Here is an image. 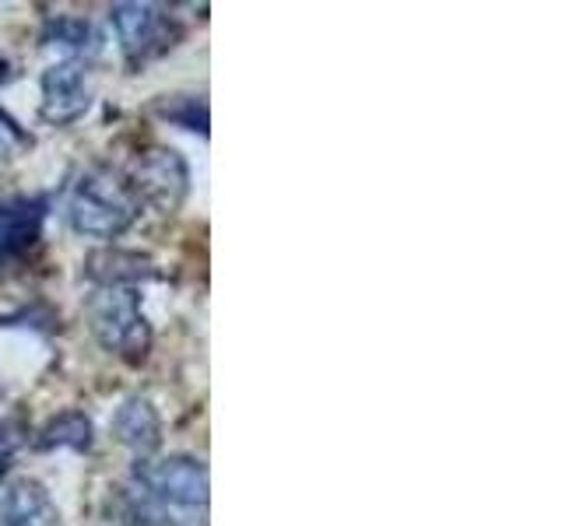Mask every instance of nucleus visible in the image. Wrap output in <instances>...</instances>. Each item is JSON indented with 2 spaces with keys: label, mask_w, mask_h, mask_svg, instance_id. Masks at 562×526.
<instances>
[{
  "label": "nucleus",
  "mask_w": 562,
  "mask_h": 526,
  "mask_svg": "<svg viewBox=\"0 0 562 526\" xmlns=\"http://www.w3.org/2000/svg\"><path fill=\"white\" fill-rule=\"evenodd\" d=\"M123 513L134 526H201L207 513V467L193 456L137 464L123 488Z\"/></svg>",
  "instance_id": "1"
},
{
  "label": "nucleus",
  "mask_w": 562,
  "mask_h": 526,
  "mask_svg": "<svg viewBox=\"0 0 562 526\" xmlns=\"http://www.w3.org/2000/svg\"><path fill=\"white\" fill-rule=\"evenodd\" d=\"M67 218L78 236L88 239H116L137 218V201L127 183L110 169H88L81 180L70 186Z\"/></svg>",
  "instance_id": "2"
},
{
  "label": "nucleus",
  "mask_w": 562,
  "mask_h": 526,
  "mask_svg": "<svg viewBox=\"0 0 562 526\" xmlns=\"http://www.w3.org/2000/svg\"><path fill=\"white\" fill-rule=\"evenodd\" d=\"M88 320H92V333L105 351L131 358L145 355L151 333L134 285H99L92 302H88Z\"/></svg>",
  "instance_id": "3"
},
{
  "label": "nucleus",
  "mask_w": 562,
  "mask_h": 526,
  "mask_svg": "<svg viewBox=\"0 0 562 526\" xmlns=\"http://www.w3.org/2000/svg\"><path fill=\"white\" fill-rule=\"evenodd\" d=\"M92 105V84H88V70L81 60L53 64L43 75V119L53 127H67L88 113Z\"/></svg>",
  "instance_id": "4"
},
{
  "label": "nucleus",
  "mask_w": 562,
  "mask_h": 526,
  "mask_svg": "<svg viewBox=\"0 0 562 526\" xmlns=\"http://www.w3.org/2000/svg\"><path fill=\"white\" fill-rule=\"evenodd\" d=\"M187 186H190V169L176 151L155 148L134 169V190L140 193V201H148L158 210L180 207V201L187 197Z\"/></svg>",
  "instance_id": "5"
},
{
  "label": "nucleus",
  "mask_w": 562,
  "mask_h": 526,
  "mask_svg": "<svg viewBox=\"0 0 562 526\" xmlns=\"http://www.w3.org/2000/svg\"><path fill=\"white\" fill-rule=\"evenodd\" d=\"M110 22L123 43L131 64H145L155 53H162L166 43V14L158 4H113L110 8Z\"/></svg>",
  "instance_id": "6"
},
{
  "label": "nucleus",
  "mask_w": 562,
  "mask_h": 526,
  "mask_svg": "<svg viewBox=\"0 0 562 526\" xmlns=\"http://www.w3.org/2000/svg\"><path fill=\"white\" fill-rule=\"evenodd\" d=\"M46 201L43 197H11L0 201V263L25 256L43 232Z\"/></svg>",
  "instance_id": "7"
},
{
  "label": "nucleus",
  "mask_w": 562,
  "mask_h": 526,
  "mask_svg": "<svg viewBox=\"0 0 562 526\" xmlns=\"http://www.w3.org/2000/svg\"><path fill=\"white\" fill-rule=\"evenodd\" d=\"M0 523L4 526H57L60 513L40 481L18 478L0 491Z\"/></svg>",
  "instance_id": "8"
},
{
  "label": "nucleus",
  "mask_w": 562,
  "mask_h": 526,
  "mask_svg": "<svg viewBox=\"0 0 562 526\" xmlns=\"http://www.w3.org/2000/svg\"><path fill=\"white\" fill-rule=\"evenodd\" d=\"M113 432L137 460H148L158 449V443H162V425H158V414L145 397L123 400V408L113 418Z\"/></svg>",
  "instance_id": "9"
},
{
  "label": "nucleus",
  "mask_w": 562,
  "mask_h": 526,
  "mask_svg": "<svg viewBox=\"0 0 562 526\" xmlns=\"http://www.w3.org/2000/svg\"><path fill=\"white\" fill-rule=\"evenodd\" d=\"M85 274L92 281H99V285H137L140 277L151 274V263L134 256V253L113 250V253H95L92 260H88Z\"/></svg>",
  "instance_id": "10"
},
{
  "label": "nucleus",
  "mask_w": 562,
  "mask_h": 526,
  "mask_svg": "<svg viewBox=\"0 0 562 526\" xmlns=\"http://www.w3.org/2000/svg\"><path fill=\"white\" fill-rule=\"evenodd\" d=\"M40 449H88L92 446V421H88L81 411H67L60 418H53L49 425L35 438Z\"/></svg>",
  "instance_id": "11"
},
{
  "label": "nucleus",
  "mask_w": 562,
  "mask_h": 526,
  "mask_svg": "<svg viewBox=\"0 0 562 526\" xmlns=\"http://www.w3.org/2000/svg\"><path fill=\"white\" fill-rule=\"evenodd\" d=\"M46 43L67 49L70 60H81L99 49V32L85 18H57V22L46 25Z\"/></svg>",
  "instance_id": "12"
},
{
  "label": "nucleus",
  "mask_w": 562,
  "mask_h": 526,
  "mask_svg": "<svg viewBox=\"0 0 562 526\" xmlns=\"http://www.w3.org/2000/svg\"><path fill=\"white\" fill-rule=\"evenodd\" d=\"M162 116H169L172 123H180V127H187V130H201V134H207V105L198 102L193 95L172 99V102L166 105V110H162Z\"/></svg>",
  "instance_id": "13"
},
{
  "label": "nucleus",
  "mask_w": 562,
  "mask_h": 526,
  "mask_svg": "<svg viewBox=\"0 0 562 526\" xmlns=\"http://www.w3.org/2000/svg\"><path fill=\"white\" fill-rule=\"evenodd\" d=\"M22 145H25V137L14 130V123L0 116V172L8 169V162H11L14 151L22 148Z\"/></svg>",
  "instance_id": "14"
},
{
  "label": "nucleus",
  "mask_w": 562,
  "mask_h": 526,
  "mask_svg": "<svg viewBox=\"0 0 562 526\" xmlns=\"http://www.w3.org/2000/svg\"><path fill=\"white\" fill-rule=\"evenodd\" d=\"M18 443H22V432H18V425H11V421H0V470H4V464L11 460V453L18 449Z\"/></svg>",
  "instance_id": "15"
}]
</instances>
